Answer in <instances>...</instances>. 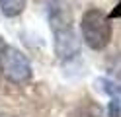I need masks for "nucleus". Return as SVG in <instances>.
Returning <instances> with one entry per match:
<instances>
[{
	"label": "nucleus",
	"mask_w": 121,
	"mask_h": 117,
	"mask_svg": "<svg viewBox=\"0 0 121 117\" xmlns=\"http://www.w3.org/2000/svg\"><path fill=\"white\" fill-rule=\"evenodd\" d=\"M49 26L53 31L55 55L63 61L74 59L80 53V43L72 26V8L69 0H51L49 2Z\"/></svg>",
	"instance_id": "nucleus-1"
},
{
	"label": "nucleus",
	"mask_w": 121,
	"mask_h": 117,
	"mask_svg": "<svg viewBox=\"0 0 121 117\" xmlns=\"http://www.w3.org/2000/svg\"><path fill=\"white\" fill-rule=\"evenodd\" d=\"M82 39L94 51H102L111 41V23L109 16H105L100 8H90L82 14L80 20Z\"/></svg>",
	"instance_id": "nucleus-2"
},
{
	"label": "nucleus",
	"mask_w": 121,
	"mask_h": 117,
	"mask_svg": "<svg viewBox=\"0 0 121 117\" xmlns=\"http://www.w3.org/2000/svg\"><path fill=\"white\" fill-rule=\"evenodd\" d=\"M0 70H2V76L12 84H26L31 80L33 74L27 57L16 47H6L4 55L0 57Z\"/></svg>",
	"instance_id": "nucleus-3"
},
{
	"label": "nucleus",
	"mask_w": 121,
	"mask_h": 117,
	"mask_svg": "<svg viewBox=\"0 0 121 117\" xmlns=\"http://www.w3.org/2000/svg\"><path fill=\"white\" fill-rule=\"evenodd\" d=\"M26 0H0V12L8 18H16L24 12Z\"/></svg>",
	"instance_id": "nucleus-4"
},
{
	"label": "nucleus",
	"mask_w": 121,
	"mask_h": 117,
	"mask_svg": "<svg viewBox=\"0 0 121 117\" xmlns=\"http://www.w3.org/2000/svg\"><path fill=\"white\" fill-rule=\"evenodd\" d=\"M105 70H108V74L115 82L121 80V51L119 53H113L111 57L108 59V62H105Z\"/></svg>",
	"instance_id": "nucleus-5"
},
{
	"label": "nucleus",
	"mask_w": 121,
	"mask_h": 117,
	"mask_svg": "<svg viewBox=\"0 0 121 117\" xmlns=\"http://www.w3.org/2000/svg\"><path fill=\"white\" fill-rule=\"evenodd\" d=\"M98 82H100L102 90H104L105 94H109L111 98H115V100H119V101H121V86H119L115 80H108V78H102V80H98Z\"/></svg>",
	"instance_id": "nucleus-6"
},
{
	"label": "nucleus",
	"mask_w": 121,
	"mask_h": 117,
	"mask_svg": "<svg viewBox=\"0 0 121 117\" xmlns=\"http://www.w3.org/2000/svg\"><path fill=\"white\" fill-rule=\"evenodd\" d=\"M108 117H121V101L111 98V101L108 104Z\"/></svg>",
	"instance_id": "nucleus-7"
},
{
	"label": "nucleus",
	"mask_w": 121,
	"mask_h": 117,
	"mask_svg": "<svg viewBox=\"0 0 121 117\" xmlns=\"http://www.w3.org/2000/svg\"><path fill=\"white\" fill-rule=\"evenodd\" d=\"M111 18H121V2H117V6L109 12V20Z\"/></svg>",
	"instance_id": "nucleus-8"
},
{
	"label": "nucleus",
	"mask_w": 121,
	"mask_h": 117,
	"mask_svg": "<svg viewBox=\"0 0 121 117\" xmlns=\"http://www.w3.org/2000/svg\"><path fill=\"white\" fill-rule=\"evenodd\" d=\"M6 47H8V45H6V41L2 39V35H0V57H2V55H4V51H6Z\"/></svg>",
	"instance_id": "nucleus-9"
}]
</instances>
